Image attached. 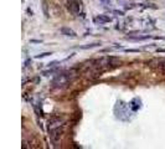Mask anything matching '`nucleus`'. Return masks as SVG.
Here are the masks:
<instances>
[{
  "instance_id": "nucleus-1",
  "label": "nucleus",
  "mask_w": 165,
  "mask_h": 149,
  "mask_svg": "<svg viewBox=\"0 0 165 149\" xmlns=\"http://www.w3.org/2000/svg\"><path fill=\"white\" fill-rule=\"evenodd\" d=\"M67 9L76 16H83L82 2L80 0H68L67 1Z\"/></svg>"
},
{
  "instance_id": "nucleus-2",
  "label": "nucleus",
  "mask_w": 165,
  "mask_h": 149,
  "mask_svg": "<svg viewBox=\"0 0 165 149\" xmlns=\"http://www.w3.org/2000/svg\"><path fill=\"white\" fill-rule=\"evenodd\" d=\"M96 24H107V22H111L112 21V17L108 16V15H104V14H101V15H97L93 20Z\"/></svg>"
},
{
  "instance_id": "nucleus-3",
  "label": "nucleus",
  "mask_w": 165,
  "mask_h": 149,
  "mask_svg": "<svg viewBox=\"0 0 165 149\" xmlns=\"http://www.w3.org/2000/svg\"><path fill=\"white\" fill-rule=\"evenodd\" d=\"M61 32H62V35H65L67 37H71V39H76L77 37V34L70 27H61Z\"/></svg>"
},
{
  "instance_id": "nucleus-4",
  "label": "nucleus",
  "mask_w": 165,
  "mask_h": 149,
  "mask_svg": "<svg viewBox=\"0 0 165 149\" xmlns=\"http://www.w3.org/2000/svg\"><path fill=\"white\" fill-rule=\"evenodd\" d=\"M99 45H101V42H93V44H89V45H86V46H81V49H82V50L92 49V47H97V46H99Z\"/></svg>"
},
{
  "instance_id": "nucleus-5",
  "label": "nucleus",
  "mask_w": 165,
  "mask_h": 149,
  "mask_svg": "<svg viewBox=\"0 0 165 149\" xmlns=\"http://www.w3.org/2000/svg\"><path fill=\"white\" fill-rule=\"evenodd\" d=\"M49 55H51V52H44V54H41V55H37L36 58H42V57H46V56H49Z\"/></svg>"
},
{
  "instance_id": "nucleus-6",
  "label": "nucleus",
  "mask_w": 165,
  "mask_h": 149,
  "mask_svg": "<svg viewBox=\"0 0 165 149\" xmlns=\"http://www.w3.org/2000/svg\"><path fill=\"white\" fill-rule=\"evenodd\" d=\"M162 68H163V70L165 71V61H163V62H162Z\"/></svg>"
}]
</instances>
